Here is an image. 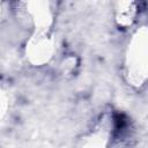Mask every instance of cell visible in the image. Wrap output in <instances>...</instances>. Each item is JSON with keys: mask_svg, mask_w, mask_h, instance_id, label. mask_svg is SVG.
<instances>
[{"mask_svg": "<svg viewBox=\"0 0 148 148\" xmlns=\"http://www.w3.org/2000/svg\"><path fill=\"white\" fill-rule=\"evenodd\" d=\"M146 35L141 36L139 32V38L134 39V47H132V56L130 59L133 64H131V69L139 77V83H141L146 79L147 71V49H146Z\"/></svg>", "mask_w": 148, "mask_h": 148, "instance_id": "1", "label": "cell"}]
</instances>
